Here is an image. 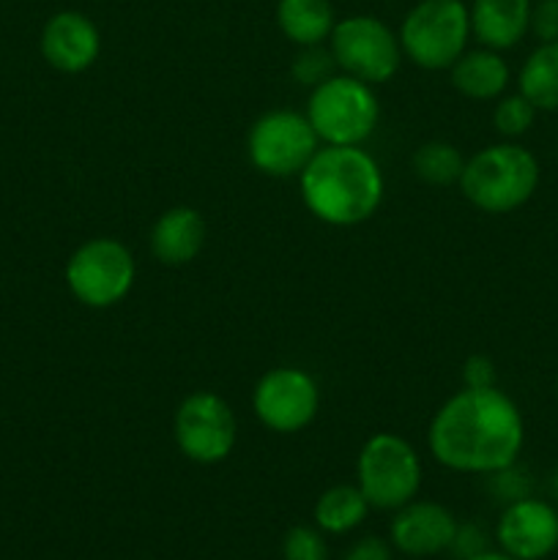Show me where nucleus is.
I'll list each match as a JSON object with an SVG mask.
<instances>
[{
	"label": "nucleus",
	"mask_w": 558,
	"mask_h": 560,
	"mask_svg": "<svg viewBox=\"0 0 558 560\" xmlns=\"http://www.w3.org/2000/svg\"><path fill=\"white\" fill-rule=\"evenodd\" d=\"M523 443V413L496 386L452 394L427 430L432 457L457 474H498L518 463Z\"/></svg>",
	"instance_id": "1"
},
{
	"label": "nucleus",
	"mask_w": 558,
	"mask_h": 560,
	"mask_svg": "<svg viewBox=\"0 0 558 560\" xmlns=\"http://www.w3.org/2000/svg\"><path fill=\"white\" fill-rule=\"evenodd\" d=\"M301 200L328 228H356L383 202L381 164L361 145H321L299 175Z\"/></svg>",
	"instance_id": "2"
},
{
	"label": "nucleus",
	"mask_w": 558,
	"mask_h": 560,
	"mask_svg": "<svg viewBox=\"0 0 558 560\" xmlns=\"http://www.w3.org/2000/svg\"><path fill=\"white\" fill-rule=\"evenodd\" d=\"M460 191L485 213H512L534 197L539 186V162L518 142H498L465 159Z\"/></svg>",
	"instance_id": "3"
},
{
	"label": "nucleus",
	"mask_w": 558,
	"mask_h": 560,
	"mask_svg": "<svg viewBox=\"0 0 558 560\" xmlns=\"http://www.w3.org/2000/svg\"><path fill=\"white\" fill-rule=\"evenodd\" d=\"M304 115L323 145H361L375 131L381 104L372 85L339 71L312 88Z\"/></svg>",
	"instance_id": "4"
},
{
	"label": "nucleus",
	"mask_w": 558,
	"mask_h": 560,
	"mask_svg": "<svg viewBox=\"0 0 558 560\" xmlns=\"http://www.w3.org/2000/svg\"><path fill=\"white\" fill-rule=\"evenodd\" d=\"M356 487L370 509L397 512L414 501L421 487L419 454L397 432H375L356 459Z\"/></svg>",
	"instance_id": "5"
},
{
	"label": "nucleus",
	"mask_w": 558,
	"mask_h": 560,
	"mask_svg": "<svg viewBox=\"0 0 558 560\" xmlns=\"http://www.w3.org/2000/svg\"><path fill=\"white\" fill-rule=\"evenodd\" d=\"M399 47L414 66L446 71L465 52L470 38V14L463 0H421L399 25Z\"/></svg>",
	"instance_id": "6"
},
{
	"label": "nucleus",
	"mask_w": 558,
	"mask_h": 560,
	"mask_svg": "<svg viewBox=\"0 0 558 560\" xmlns=\"http://www.w3.org/2000/svg\"><path fill=\"white\" fill-rule=\"evenodd\" d=\"M137 279V262L129 246L118 238L85 241L66 262V288L88 310H109L126 301Z\"/></svg>",
	"instance_id": "7"
},
{
	"label": "nucleus",
	"mask_w": 558,
	"mask_h": 560,
	"mask_svg": "<svg viewBox=\"0 0 558 560\" xmlns=\"http://www.w3.org/2000/svg\"><path fill=\"white\" fill-rule=\"evenodd\" d=\"M328 52L342 74L367 85H381L397 74L403 63L399 36L377 16L356 14L337 22L328 36Z\"/></svg>",
	"instance_id": "8"
},
{
	"label": "nucleus",
	"mask_w": 558,
	"mask_h": 560,
	"mask_svg": "<svg viewBox=\"0 0 558 560\" xmlns=\"http://www.w3.org/2000/svg\"><path fill=\"white\" fill-rule=\"evenodd\" d=\"M321 140L295 109H271L249 126L246 135V156L257 173L268 178H293L315 156Z\"/></svg>",
	"instance_id": "9"
},
{
	"label": "nucleus",
	"mask_w": 558,
	"mask_h": 560,
	"mask_svg": "<svg viewBox=\"0 0 558 560\" xmlns=\"http://www.w3.org/2000/svg\"><path fill=\"white\" fill-rule=\"evenodd\" d=\"M178 452L197 465H217L233 454L239 421L233 408L213 392H195L181 399L173 419Z\"/></svg>",
	"instance_id": "10"
},
{
	"label": "nucleus",
	"mask_w": 558,
	"mask_h": 560,
	"mask_svg": "<svg viewBox=\"0 0 558 560\" xmlns=\"http://www.w3.org/2000/svg\"><path fill=\"white\" fill-rule=\"evenodd\" d=\"M252 410L266 430L293 435L317 419L321 388L301 366H274L255 383Z\"/></svg>",
	"instance_id": "11"
},
{
	"label": "nucleus",
	"mask_w": 558,
	"mask_h": 560,
	"mask_svg": "<svg viewBox=\"0 0 558 560\" xmlns=\"http://www.w3.org/2000/svg\"><path fill=\"white\" fill-rule=\"evenodd\" d=\"M498 547L518 560H542L558 547V512L536 498H520L503 509L496 528Z\"/></svg>",
	"instance_id": "12"
},
{
	"label": "nucleus",
	"mask_w": 558,
	"mask_h": 560,
	"mask_svg": "<svg viewBox=\"0 0 558 560\" xmlns=\"http://www.w3.org/2000/svg\"><path fill=\"white\" fill-rule=\"evenodd\" d=\"M38 47L55 71L82 74L102 55V33L91 16L80 11H58L44 25Z\"/></svg>",
	"instance_id": "13"
},
{
	"label": "nucleus",
	"mask_w": 558,
	"mask_h": 560,
	"mask_svg": "<svg viewBox=\"0 0 558 560\" xmlns=\"http://www.w3.org/2000/svg\"><path fill=\"white\" fill-rule=\"evenodd\" d=\"M457 534V520L446 506L432 501H410L394 512L392 547L410 558L441 556L452 547Z\"/></svg>",
	"instance_id": "14"
},
{
	"label": "nucleus",
	"mask_w": 558,
	"mask_h": 560,
	"mask_svg": "<svg viewBox=\"0 0 558 560\" xmlns=\"http://www.w3.org/2000/svg\"><path fill=\"white\" fill-rule=\"evenodd\" d=\"M206 235L208 224L197 208H167L151 228V252L162 266H186L202 252Z\"/></svg>",
	"instance_id": "15"
},
{
	"label": "nucleus",
	"mask_w": 558,
	"mask_h": 560,
	"mask_svg": "<svg viewBox=\"0 0 558 560\" xmlns=\"http://www.w3.org/2000/svg\"><path fill=\"white\" fill-rule=\"evenodd\" d=\"M531 0H474L470 36L487 49H512L531 31Z\"/></svg>",
	"instance_id": "16"
},
{
	"label": "nucleus",
	"mask_w": 558,
	"mask_h": 560,
	"mask_svg": "<svg viewBox=\"0 0 558 560\" xmlns=\"http://www.w3.org/2000/svg\"><path fill=\"white\" fill-rule=\"evenodd\" d=\"M449 82L457 93L474 102H492L509 85V66L496 49H470L463 52L449 69Z\"/></svg>",
	"instance_id": "17"
},
{
	"label": "nucleus",
	"mask_w": 558,
	"mask_h": 560,
	"mask_svg": "<svg viewBox=\"0 0 558 560\" xmlns=\"http://www.w3.org/2000/svg\"><path fill=\"white\" fill-rule=\"evenodd\" d=\"M277 25L295 47H317L328 42L337 20L328 0H279Z\"/></svg>",
	"instance_id": "18"
},
{
	"label": "nucleus",
	"mask_w": 558,
	"mask_h": 560,
	"mask_svg": "<svg viewBox=\"0 0 558 560\" xmlns=\"http://www.w3.org/2000/svg\"><path fill=\"white\" fill-rule=\"evenodd\" d=\"M520 93L542 113L558 109V42H542L520 69Z\"/></svg>",
	"instance_id": "19"
},
{
	"label": "nucleus",
	"mask_w": 558,
	"mask_h": 560,
	"mask_svg": "<svg viewBox=\"0 0 558 560\" xmlns=\"http://www.w3.org/2000/svg\"><path fill=\"white\" fill-rule=\"evenodd\" d=\"M367 512H370V503L361 495L359 487L337 485L328 487V490L317 498L312 517H315V525L323 534L342 536L359 528L367 520Z\"/></svg>",
	"instance_id": "20"
},
{
	"label": "nucleus",
	"mask_w": 558,
	"mask_h": 560,
	"mask_svg": "<svg viewBox=\"0 0 558 560\" xmlns=\"http://www.w3.org/2000/svg\"><path fill=\"white\" fill-rule=\"evenodd\" d=\"M410 167H414L416 178L425 180L430 186H452L457 184L460 175H463L465 159L452 142L446 140H430L421 142L414 151L410 159Z\"/></svg>",
	"instance_id": "21"
},
{
	"label": "nucleus",
	"mask_w": 558,
	"mask_h": 560,
	"mask_svg": "<svg viewBox=\"0 0 558 560\" xmlns=\"http://www.w3.org/2000/svg\"><path fill=\"white\" fill-rule=\"evenodd\" d=\"M536 113L539 109L523 93H512V96L498 98L496 109H492V126H496L498 135L514 140V137H523L534 126Z\"/></svg>",
	"instance_id": "22"
},
{
	"label": "nucleus",
	"mask_w": 558,
	"mask_h": 560,
	"mask_svg": "<svg viewBox=\"0 0 558 560\" xmlns=\"http://www.w3.org/2000/svg\"><path fill=\"white\" fill-rule=\"evenodd\" d=\"M284 560H328V547L323 539V530L310 525H295L282 539Z\"/></svg>",
	"instance_id": "23"
},
{
	"label": "nucleus",
	"mask_w": 558,
	"mask_h": 560,
	"mask_svg": "<svg viewBox=\"0 0 558 560\" xmlns=\"http://www.w3.org/2000/svg\"><path fill=\"white\" fill-rule=\"evenodd\" d=\"M334 69H337V63H334L332 52L323 49V44H317V47H301V52L293 60V77L299 85H321L323 80H328L334 74Z\"/></svg>",
	"instance_id": "24"
},
{
	"label": "nucleus",
	"mask_w": 558,
	"mask_h": 560,
	"mask_svg": "<svg viewBox=\"0 0 558 560\" xmlns=\"http://www.w3.org/2000/svg\"><path fill=\"white\" fill-rule=\"evenodd\" d=\"M531 31L539 42H558V0H542L531 9Z\"/></svg>",
	"instance_id": "25"
},
{
	"label": "nucleus",
	"mask_w": 558,
	"mask_h": 560,
	"mask_svg": "<svg viewBox=\"0 0 558 560\" xmlns=\"http://www.w3.org/2000/svg\"><path fill=\"white\" fill-rule=\"evenodd\" d=\"M465 388H492L496 386V364L487 355H470L463 364Z\"/></svg>",
	"instance_id": "26"
},
{
	"label": "nucleus",
	"mask_w": 558,
	"mask_h": 560,
	"mask_svg": "<svg viewBox=\"0 0 558 560\" xmlns=\"http://www.w3.org/2000/svg\"><path fill=\"white\" fill-rule=\"evenodd\" d=\"M449 550L457 552L460 560L479 556V552L487 550L485 534H481V528H474V525H457V534H454V541Z\"/></svg>",
	"instance_id": "27"
},
{
	"label": "nucleus",
	"mask_w": 558,
	"mask_h": 560,
	"mask_svg": "<svg viewBox=\"0 0 558 560\" xmlns=\"http://www.w3.org/2000/svg\"><path fill=\"white\" fill-rule=\"evenodd\" d=\"M342 560H392V545L381 536H364L345 552Z\"/></svg>",
	"instance_id": "28"
},
{
	"label": "nucleus",
	"mask_w": 558,
	"mask_h": 560,
	"mask_svg": "<svg viewBox=\"0 0 558 560\" xmlns=\"http://www.w3.org/2000/svg\"><path fill=\"white\" fill-rule=\"evenodd\" d=\"M490 479H492V490H496L501 498H507L509 503L525 498V479H520V476L514 474V465L498 470V474H490Z\"/></svg>",
	"instance_id": "29"
},
{
	"label": "nucleus",
	"mask_w": 558,
	"mask_h": 560,
	"mask_svg": "<svg viewBox=\"0 0 558 560\" xmlns=\"http://www.w3.org/2000/svg\"><path fill=\"white\" fill-rule=\"evenodd\" d=\"M468 560H518V558H512V556H507V552H492V550H485V552H479V556H474V558H468Z\"/></svg>",
	"instance_id": "30"
},
{
	"label": "nucleus",
	"mask_w": 558,
	"mask_h": 560,
	"mask_svg": "<svg viewBox=\"0 0 558 560\" xmlns=\"http://www.w3.org/2000/svg\"><path fill=\"white\" fill-rule=\"evenodd\" d=\"M553 492L558 495V470H556V476H553Z\"/></svg>",
	"instance_id": "31"
}]
</instances>
